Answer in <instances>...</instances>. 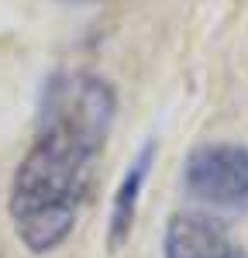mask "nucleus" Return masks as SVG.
Masks as SVG:
<instances>
[{
  "mask_svg": "<svg viewBox=\"0 0 248 258\" xmlns=\"http://www.w3.org/2000/svg\"><path fill=\"white\" fill-rule=\"evenodd\" d=\"M152 162H155V145L148 141L142 145V152L131 159V165L124 169L121 182L114 189V203H110V217H107V248L121 251L131 231H135V217H138V203H142L145 182L152 176Z\"/></svg>",
  "mask_w": 248,
  "mask_h": 258,
  "instance_id": "obj_4",
  "label": "nucleus"
},
{
  "mask_svg": "<svg viewBox=\"0 0 248 258\" xmlns=\"http://www.w3.org/2000/svg\"><path fill=\"white\" fill-rule=\"evenodd\" d=\"M117 117L114 86L86 69L55 73L38 127L7 189V217L24 251L45 258L73 238Z\"/></svg>",
  "mask_w": 248,
  "mask_h": 258,
  "instance_id": "obj_1",
  "label": "nucleus"
},
{
  "mask_svg": "<svg viewBox=\"0 0 248 258\" xmlns=\"http://www.w3.org/2000/svg\"><path fill=\"white\" fill-rule=\"evenodd\" d=\"M162 258H241V251L214 214L183 210L165 224Z\"/></svg>",
  "mask_w": 248,
  "mask_h": 258,
  "instance_id": "obj_3",
  "label": "nucleus"
},
{
  "mask_svg": "<svg viewBox=\"0 0 248 258\" xmlns=\"http://www.w3.org/2000/svg\"><path fill=\"white\" fill-rule=\"evenodd\" d=\"M62 4H103V0H62Z\"/></svg>",
  "mask_w": 248,
  "mask_h": 258,
  "instance_id": "obj_5",
  "label": "nucleus"
},
{
  "mask_svg": "<svg viewBox=\"0 0 248 258\" xmlns=\"http://www.w3.org/2000/svg\"><path fill=\"white\" fill-rule=\"evenodd\" d=\"M183 189L210 214L234 217L248 207V148L241 141L197 145L183 162Z\"/></svg>",
  "mask_w": 248,
  "mask_h": 258,
  "instance_id": "obj_2",
  "label": "nucleus"
}]
</instances>
